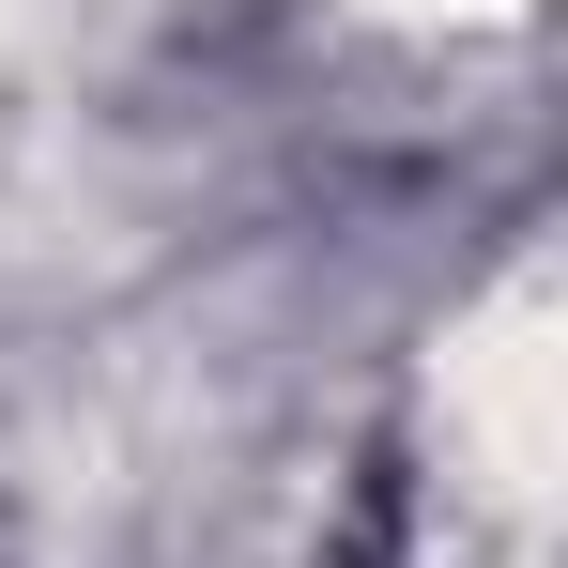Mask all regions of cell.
<instances>
[{
  "label": "cell",
  "instance_id": "6da1fadb",
  "mask_svg": "<svg viewBox=\"0 0 568 568\" xmlns=\"http://www.w3.org/2000/svg\"><path fill=\"white\" fill-rule=\"evenodd\" d=\"M47 62H62V0H0V170L47 139Z\"/></svg>",
  "mask_w": 568,
  "mask_h": 568
}]
</instances>
